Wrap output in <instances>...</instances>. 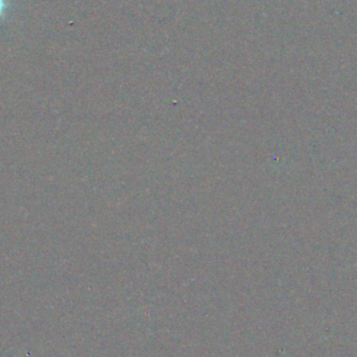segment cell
<instances>
[{"label": "cell", "instance_id": "cell-1", "mask_svg": "<svg viewBox=\"0 0 357 357\" xmlns=\"http://www.w3.org/2000/svg\"><path fill=\"white\" fill-rule=\"evenodd\" d=\"M2 8H3V2H2V0H0V13H1Z\"/></svg>", "mask_w": 357, "mask_h": 357}]
</instances>
